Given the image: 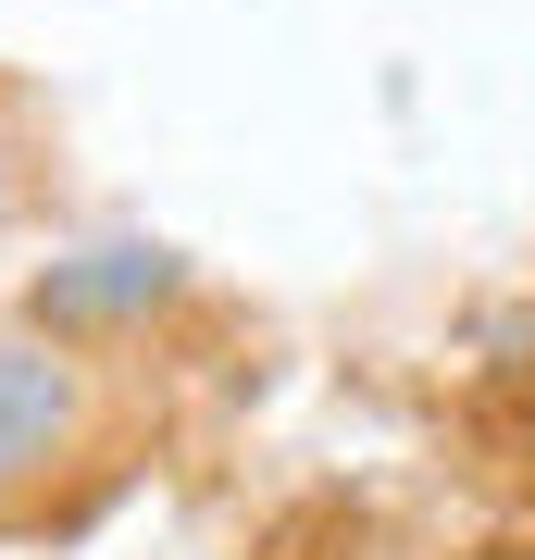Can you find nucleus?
<instances>
[{
  "label": "nucleus",
  "instance_id": "nucleus-1",
  "mask_svg": "<svg viewBox=\"0 0 535 560\" xmlns=\"http://www.w3.org/2000/svg\"><path fill=\"white\" fill-rule=\"evenodd\" d=\"M100 423V374L75 361V337H0V499L13 486H50L62 460L88 448Z\"/></svg>",
  "mask_w": 535,
  "mask_h": 560
},
{
  "label": "nucleus",
  "instance_id": "nucleus-2",
  "mask_svg": "<svg viewBox=\"0 0 535 560\" xmlns=\"http://www.w3.org/2000/svg\"><path fill=\"white\" fill-rule=\"evenodd\" d=\"M150 300H175V261L162 249H75L38 275V324L50 337H88V324H138Z\"/></svg>",
  "mask_w": 535,
  "mask_h": 560
},
{
  "label": "nucleus",
  "instance_id": "nucleus-3",
  "mask_svg": "<svg viewBox=\"0 0 535 560\" xmlns=\"http://www.w3.org/2000/svg\"><path fill=\"white\" fill-rule=\"evenodd\" d=\"M0 175H13V101H0Z\"/></svg>",
  "mask_w": 535,
  "mask_h": 560
},
{
  "label": "nucleus",
  "instance_id": "nucleus-4",
  "mask_svg": "<svg viewBox=\"0 0 535 560\" xmlns=\"http://www.w3.org/2000/svg\"><path fill=\"white\" fill-rule=\"evenodd\" d=\"M498 560H535V548H498Z\"/></svg>",
  "mask_w": 535,
  "mask_h": 560
}]
</instances>
